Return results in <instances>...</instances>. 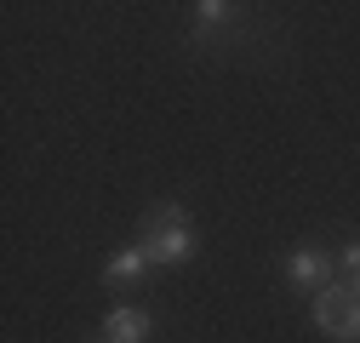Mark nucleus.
Wrapping results in <instances>:
<instances>
[{
    "instance_id": "5",
    "label": "nucleus",
    "mask_w": 360,
    "mask_h": 343,
    "mask_svg": "<svg viewBox=\"0 0 360 343\" xmlns=\"http://www.w3.org/2000/svg\"><path fill=\"white\" fill-rule=\"evenodd\" d=\"M143 269H149V252H143V246H126V252H115V257H109L103 280H109V286H126V280H138Z\"/></svg>"
},
{
    "instance_id": "3",
    "label": "nucleus",
    "mask_w": 360,
    "mask_h": 343,
    "mask_svg": "<svg viewBox=\"0 0 360 343\" xmlns=\"http://www.w3.org/2000/svg\"><path fill=\"white\" fill-rule=\"evenodd\" d=\"M149 332H155V321H149V309H109L103 315V343H149Z\"/></svg>"
},
{
    "instance_id": "6",
    "label": "nucleus",
    "mask_w": 360,
    "mask_h": 343,
    "mask_svg": "<svg viewBox=\"0 0 360 343\" xmlns=\"http://www.w3.org/2000/svg\"><path fill=\"white\" fill-rule=\"evenodd\" d=\"M229 12H235V6H223V0H200V6H195L200 29H212V23H229Z\"/></svg>"
},
{
    "instance_id": "1",
    "label": "nucleus",
    "mask_w": 360,
    "mask_h": 343,
    "mask_svg": "<svg viewBox=\"0 0 360 343\" xmlns=\"http://www.w3.org/2000/svg\"><path fill=\"white\" fill-rule=\"evenodd\" d=\"M195 229H189V212L177 206V200H160L143 212V252H149V264H189L195 257Z\"/></svg>"
},
{
    "instance_id": "2",
    "label": "nucleus",
    "mask_w": 360,
    "mask_h": 343,
    "mask_svg": "<svg viewBox=\"0 0 360 343\" xmlns=\"http://www.w3.org/2000/svg\"><path fill=\"white\" fill-rule=\"evenodd\" d=\"M314 326L338 343H360V286H321L314 292Z\"/></svg>"
},
{
    "instance_id": "4",
    "label": "nucleus",
    "mask_w": 360,
    "mask_h": 343,
    "mask_svg": "<svg viewBox=\"0 0 360 343\" xmlns=\"http://www.w3.org/2000/svg\"><path fill=\"white\" fill-rule=\"evenodd\" d=\"M286 275H292L297 286H314V292H321V286H332V257L314 252V246H303V252L286 257Z\"/></svg>"
},
{
    "instance_id": "7",
    "label": "nucleus",
    "mask_w": 360,
    "mask_h": 343,
    "mask_svg": "<svg viewBox=\"0 0 360 343\" xmlns=\"http://www.w3.org/2000/svg\"><path fill=\"white\" fill-rule=\"evenodd\" d=\"M343 275H349V286H360V240L343 246Z\"/></svg>"
}]
</instances>
